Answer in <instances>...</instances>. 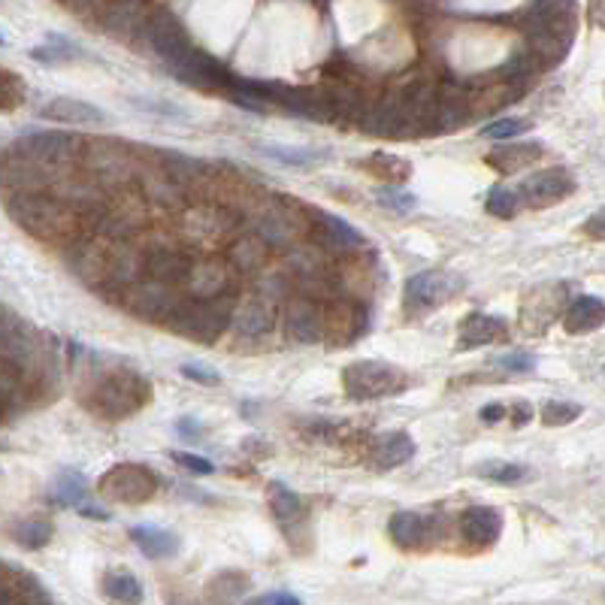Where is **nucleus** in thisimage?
Here are the masks:
<instances>
[{"label":"nucleus","instance_id":"f257e3e1","mask_svg":"<svg viewBox=\"0 0 605 605\" xmlns=\"http://www.w3.org/2000/svg\"><path fill=\"white\" fill-rule=\"evenodd\" d=\"M151 400V385L133 369H115L101 378H94L92 387L83 396V405L94 412L97 418L122 421L146 409Z\"/></svg>","mask_w":605,"mask_h":605},{"label":"nucleus","instance_id":"f03ea898","mask_svg":"<svg viewBox=\"0 0 605 605\" xmlns=\"http://www.w3.org/2000/svg\"><path fill=\"white\" fill-rule=\"evenodd\" d=\"M233 306H237V297L228 291L212 297H191V300L182 297V303L173 312V318L167 321V327L176 330L179 337L212 346L215 339H221L230 330Z\"/></svg>","mask_w":605,"mask_h":605},{"label":"nucleus","instance_id":"7ed1b4c3","mask_svg":"<svg viewBox=\"0 0 605 605\" xmlns=\"http://www.w3.org/2000/svg\"><path fill=\"white\" fill-rule=\"evenodd\" d=\"M13 219L37 239H64L76 230V210L61 194L19 191L10 203Z\"/></svg>","mask_w":605,"mask_h":605},{"label":"nucleus","instance_id":"20e7f679","mask_svg":"<svg viewBox=\"0 0 605 605\" xmlns=\"http://www.w3.org/2000/svg\"><path fill=\"white\" fill-rule=\"evenodd\" d=\"M342 387L351 400H382V396L403 394L409 387V376L385 360H357L342 373Z\"/></svg>","mask_w":605,"mask_h":605},{"label":"nucleus","instance_id":"39448f33","mask_svg":"<svg viewBox=\"0 0 605 605\" xmlns=\"http://www.w3.org/2000/svg\"><path fill=\"white\" fill-rule=\"evenodd\" d=\"M79 158H83L85 173L92 176L94 182H101L106 188L124 185L140 170L133 151L128 146H122V142H112V140H94V142L83 140V151H79Z\"/></svg>","mask_w":605,"mask_h":605},{"label":"nucleus","instance_id":"423d86ee","mask_svg":"<svg viewBox=\"0 0 605 605\" xmlns=\"http://www.w3.org/2000/svg\"><path fill=\"white\" fill-rule=\"evenodd\" d=\"M182 288L158 282V278H137L131 288H124V309H128L133 318L151 321V324H167L173 318V312L182 303Z\"/></svg>","mask_w":605,"mask_h":605},{"label":"nucleus","instance_id":"0eeeda50","mask_svg":"<svg viewBox=\"0 0 605 605\" xmlns=\"http://www.w3.org/2000/svg\"><path fill=\"white\" fill-rule=\"evenodd\" d=\"M448 514H424V512H396L387 532H391L394 545L403 551H427L448 536Z\"/></svg>","mask_w":605,"mask_h":605},{"label":"nucleus","instance_id":"6e6552de","mask_svg":"<svg viewBox=\"0 0 605 605\" xmlns=\"http://www.w3.org/2000/svg\"><path fill=\"white\" fill-rule=\"evenodd\" d=\"M460 291V278L445 273V269H424V273L412 276L405 282L403 291V309L405 315H427L439 309L442 303H448L451 297Z\"/></svg>","mask_w":605,"mask_h":605},{"label":"nucleus","instance_id":"1a4fd4ad","mask_svg":"<svg viewBox=\"0 0 605 605\" xmlns=\"http://www.w3.org/2000/svg\"><path fill=\"white\" fill-rule=\"evenodd\" d=\"M101 493L112 503L142 505L158 493V475L149 466L119 464L101 478Z\"/></svg>","mask_w":605,"mask_h":605},{"label":"nucleus","instance_id":"9d476101","mask_svg":"<svg viewBox=\"0 0 605 605\" xmlns=\"http://www.w3.org/2000/svg\"><path fill=\"white\" fill-rule=\"evenodd\" d=\"M15 151L40 161L43 167H49L58 173V170H64L79 161L83 140H79L76 133H64V131H43V133H31V137H24L22 142H15ZM58 176H64V173H58Z\"/></svg>","mask_w":605,"mask_h":605},{"label":"nucleus","instance_id":"9b49d317","mask_svg":"<svg viewBox=\"0 0 605 605\" xmlns=\"http://www.w3.org/2000/svg\"><path fill=\"white\" fill-rule=\"evenodd\" d=\"M303 206L300 203H291V200H273L267 206L264 212L258 215L255 221V230L258 237L267 242L269 249H282V246H291L294 239L303 237L306 230V221L303 219Z\"/></svg>","mask_w":605,"mask_h":605},{"label":"nucleus","instance_id":"f8f14e48","mask_svg":"<svg viewBox=\"0 0 605 605\" xmlns=\"http://www.w3.org/2000/svg\"><path fill=\"white\" fill-rule=\"evenodd\" d=\"M514 191L521 197V206H530V210H548V206L566 200V197L575 191V179L569 170L554 167V170H542V173L527 176Z\"/></svg>","mask_w":605,"mask_h":605},{"label":"nucleus","instance_id":"ddd939ff","mask_svg":"<svg viewBox=\"0 0 605 605\" xmlns=\"http://www.w3.org/2000/svg\"><path fill=\"white\" fill-rule=\"evenodd\" d=\"M239 221H233V212L221 203H197L185 212L182 228L197 242H219L228 239L237 230Z\"/></svg>","mask_w":605,"mask_h":605},{"label":"nucleus","instance_id":"4468645a","mask_svg":"<svg viewBox=\"0 0 605 605\" xmlns=\"http://www.w3.org/2000/svg\"><path fill=\"white\" fill-rule=\"evenodd\" d=\"M146 40L149 46L155 49L158 58H164L167 64H173L176 58H182L188 49L194 46L188 31L182 28V22L176 19L173 13H155L146 24Z\"/></svg>","mask_w":605,"mask_h":605},{"label":"nucleus","instance_id":"2eb2a0df","mask_svg":"<svg viewBox=\"0 0 605 605\" xmlns=\"http://www.w3.org/2000/svg\"><path fill=\"white\" fill-rule=\"evenodd\" d=\"M52 503L61 505V509H76L92 521H110V512L88 500V482L76 469H61L58 473L55 484H52Z\"/></svg>","mask_w":605,"mask_h":605},{"label":"nucleus","instance_id":"dca6fc26","mask_svg":"<svg viewBox=\"0 0 605 605\" xmlns=\"http://www.w3.org/2000/svg\"><path fill=\"white\" fill-rule=\"evenodd\" d=\"M273 324H276V303L267 300V297L251 294L246 303L237 300V306H233L230 327H237L242 339H251V342L264 339V337H269Z\"/></svg>","mask_w":605,"mask_h":605},{"label":"nucleus","instance_id":"f3484780","mask_svg":"<svg viewBox=\"0 0 605 605\" xmlns=\"http://www.w3.org/2000/svg\"><path fill=\"white\" fill-rule=\"evenodd\" d=\"M285 330L294 342L303 346H318L324 339V309L315 300L297 297L285 309Z\"/></svg>","mask_w":605,"mask_h":605},{"label":"nucleus","instance_id":"a211bd4d","mask_svg":"<svg viewBox=\"0 0 605 605\" xmlns=\"http://www.w3.org/2000/svg\"><path fill=\"white\" fill-rule=\"evenodd\" d=\"M457 527L469 548H491L503 536V514L493 505H469Z\"/></svg>","mask_w":605,"mask_h":605},{"label":"nucleus","instance_id":"6ab92c4d","mask_svg":"<svg viewBox=\"0 0 605 605\" xmlns=\"http://www.w3.org/2000/svg\"><path fill=\"white\" fill-rule=\"evenodd\" d=\"M233 269L228 260L221 258H206V260H191L185 273L182 288L191 291V297H212V294H224L230 285Z\"/></svg>","mask_w":605,"mask_h":605},{"label":"nucleus","instance_id":"aec40b11","mask_svg":"<svg viewBox=\"0 0 605 605\" xmlns=\"http://www.w3.org/2000/svg\"><path fill=\"white\" fill-rule=\"evenodd\" d=\"M188 267H191V258H188L182 249L155 246V249L142 251V276L146 278H158V282L182 288Z\"/></svg>","mask_w":605,"mask_h":605},{"label":"nucleus","instance_id":"412c9836","mask_svg":"<svg viewBox=\"0 0 605 605\" xmlns=\"http://www.w3.org/2000/svg\"><path fill=\"white\" fill-rule=\"evenodd\" d=\"M505 333H509V324H505L500 315L473 312V315H466L457 330V351H473V348L491 346V342L505 339Z\"/></svg>","mask_w":605,"mask_h":605},{"label":"nucleus","instance_id":"4be33fe9","mask_svg":"<svg viewBox=\"0 0 605 605\" xmlns=\"http://www.w3.org/2000/svg\"><path fill=\"white\" fill-rule=\"evenodd\" d=\"M40 119L55 122V124H103L110 115H106L101 106L88 103V101H76V97H55L40 110Z\"/></svg>","mask_w":605,"mask_h":605},{"label":"nucleus","instance_id":"5701e85b","mask_svg":"<svg viewBox=\"0 0 605 605\" xmlns=\"http://www.w3.org/2000/svg\"><path fill=\"white\" fill-rule=\"evenodd\" d=\"M106 258H110V249L101 246V242H79V246L70 249L67 264L73 269V276H79L88 288H103L106 278Z\"/></svg>","mask_w":605,"mask_h":605},{"label":"nucleus","instance_id":"b1692460","mask_svg":"<svg viewBox=\"0 0 605 605\" xmlns=\"http://www.w3.org/2000/svg\"><path fill=\"white\" fill-rule=\"evenodd\" d=\"M269 505H273L278 527L288 532V542H294L297 532L306 530V505H303V500L291 491V487H285L282 482H273L269 484Z\"/></svg>","mask_w":605,"mask_h":605},{"label":"nucleus","instance_id":"393cba45","mask_svg":"<svg viewBox=\"0 0 605 605\" xmlns=\"http://www.w3.org/2000/svg\"><path fill=\"white\" fill-rule=\"evenodd\" d=\"M131 542L140 548L142 557L149 560H167V557H176L179 548H182V542L173 530H164V527H155V523H140V527H131Z\"/></svg>","mask_w":605,"mask_h":605},{"label":"nucleus","instance_id":"a878e982","mask_svg":"<svg viewBox=\"0 0 605 605\" xmlns=\"http://www.w3.org/2000/svg\"><path fill=\"white\" fill-rule=\"evenodd\" d=\"M315 224H318L321 230V242H327V249L333 251H355L366 246L364 233H357L348 221H342L339 215L318 212L315 215Z\"/></svg>","mask_w":605,"mask_h":605},{"label":"nucleus","instance_id":"bb28decb","mask_svg":"<svg viewBox=\"0 0 605 605\" xmlns=\"http://www.w3.org/2000/svg\"><path fill=\"white\" fill-rule=\"evenodd\" d=\"M602 318H605L602 300H600V297H593V294H584V297H578V300L566 309L563 327H566V333H575V337H581V333H590L596 327H602Z\"/></svg>","mask_w":605,"mask_h":605},{"label":"nucleus","instance_id":"cd10ccee","mask_svg":"<svg viewBox=\"0 0 605 605\" xmlns=\"http://www.w3.org/2000/svg\"><path fill=\"white\" fill-rule=\"evenodd\" d=\"M412 457H415V442L409 433H403V430L378 436L376 448H373V460L378 464V469H396V466L409 464Z\"/></svg>","mask_w":605,"mask_h":605},{"label":"nucleus","instance_id":"c85d7f7f","mask_svg":"<svg viewBox=\"0 0 605 605\" xmlns=\"http://www.w3.org/2000/svg\"><path fill=\"white\" fill-rule=\"evenodd\" d=\"M539 158H542L539 142H523V146L496 149L493 155H487V164L496 167L500 173H518V170H527L530 164H536Z\"/></svg>","mask_w":605,"mask_h":605},{"label":"nucleus","instance_id":"c756f323","mask_svg":"<svg viewBox=\"0 0 605 605\" xmlns=\"http://www.w3.org/2000/svg\"><path fill=\"white\" fill-rule=\"evenodd\" d=\"M31 58L46 67H58V64H70V61L83 58V49H79L73 40L61 37V34H49L46 43L31 52Z\"/></svg>","mask_w":605,"mask_h":605},{"label":"nucleus","instance_id":"7c9ffc66","mask_svg":"<svg viewBox=\"0 0 605 605\" xmlns=\"http://www.w3.org/2000/svg\"><path fill=\"white\" fill-rule=\"evenodd\" d=\"M103 593L112 602H142V584L140 578L128 569H110L103 575Z\"/></svg>","mask_w":605,"mask_h":605},{"label":"nucleus","instance_id":"2f4dec72","mask_svg":"<svg viewBox=\"0 0 605 605\" xmlns=\"http://www.w3.org/2000/svg\"><path fill=\"white\" fill-rule=\"evenodd\" d=\"M269 255V246L260 237H251V239H239L237 246L230 249L228 255V264L233 269H239V273H255V269L264 267V260Z\"/></svg>","mask_w":605,"mask_h":605},{"label":"nucleus","instance_id":"473e14b6","mask_svg":"<svg viewBox=\"0 0 605 605\" xmlns=\"http://www.w3.org/2000/svg\"><path fill=\"white\" fill-rule=\"evenodd\" d=\"M249 575L239 572V569H224L210 581L206 587V593H210V600L215 602H233V600H242L249 590Z\"/></svg>","mask_w":605,"mask_h":605},{"label":"nucleus","instance_id":"72a5a7b5","mask_svg":"<svg viewBox=\"0 0 605 605\" xmlns=\"http://www.w3.org/2000/svg\"><path fill=\"white\" fill-rule=\"evenodd\" d=\"M364 167H366L373 176L385 179V182H391V185L405 182V179L412 176L409 161H403V158H396V155H387V151H378V155H373L369 161H364Z\"/></svg>","mask_w":605,"mask_h":605},{"label":"nucleus","instance_id":"f704fd0d","mask_svg":"<svg viewBox=\"0 0 605 605\" xmlns=\"http://www.w3.org/2000/svg\"><path fill=\"white\" fill-rule=\"evenodd\" d=\"M484 206H487V212L491 215H496V219H514L523 206H521V197H518V191L514 188H505V185H493L491 191H487V197H484Z\"/></svg>","mask_w":605,"mask_h":605},{"label":"nucleus","instance_id":"c9c22d12","mask_svg":"<svg viewBox=\"0 0 605 605\" xmlns=\"http://www.w3.org/2000/svg\"><path fill=\"white\" fill-rule=\"evenodd\" d=\"M475 475L487 478L493 484H518L530 475V469L521 464H505V460H487V464L475 469Z\"/></svg>","mask_w":605,"mask_h":605},{"label":"nucleus","instance_id":"e433bc0d","mask_svg":"<svg viewBox=\"0 0 605 605\" xmlns=\"http://www.w3.org/2000/svg\"><path fill=\"white\" fill-rule=\"evenodd\" d=\"M52 523L49 521H40V518H34V521H24V523H19V527L13 530V539L19 542L22 548H28V551H37V548H46L49 542H52Z\"/></svg>","mask_w":605,"mask_h":605},{"label":"nucleus","instance_id":"4c0bfd02","mask_svg":"<svg viewBox=\"0 0 605 605\" xmlns=\"http://www.w3.org/2000/svg\"><path fill=\"white\" fill-rule=\"evenodd\" d=\"M101 22H103V28L110 34H124V31L133 28V22H137V13H133V4H128V0H112V4L103 6Z\"/></svg>","mask_w":605,"mask_h":605},{"label":"nucleus","instance_id":"58836bf2","mask_svg":"<svg viewBox=\"0 0 605 605\" xmlns=\"http://www.w3.org/2000/svg\"><path fill=\"white\" fill-rule=\"evenodd\" d=\"M264 155L276 158L278 164L285 167H297V170H309L321 161L318 151H309V149H291V146H264L260 149Z\"/></svg>","mask_w":605,"mask_h":605},{"label":"nucleus","instance_id":"ea45409f","mask_svg":"<svg viewBox=\"0 0 605 605\" xmlns=\"http://www.w3.org/2000/svg\"><path fill=\"white\" fill-rule=\"evenodd\" d=\"M532 128V119L527 115H512V119H500V122H491L482 128V137H491V140H514L521 137V133H527Z\"/></svg>","mask_w":605,"mask_h":605},{"label":"nucleus","instance_id":"a19ab883","mask_svg":"<svg viewBox=\"0 0 605 605\" xmlns=\"http://www.w3.org/2000/svg\"><path fill=\"white\" fill-rule=\"evenodd\" d=\"M581 415H584V409L578 403H557V400H551V403L542 405V424H545V427H566V424L578 421Z\"/></svg>","mask_w":605,"mask_h":605},{"label":"nucleus","instance_id":"79ce46f5","mask_svg":"<svg viewBox=\"0 0 605 605\" xmlns=\"http://www.w3.org/2000/svg\"><path fill=\"white\" fill-rule=\"evenodd\" d=\"M493 364L496 369H503L505 376H527L536 369V357H532L530 351H509V355L496 357Z\"/></svg>","mask_w":605,"mask_h":605},{"label":"nucleus","instance_id":"37998d69","mask_svg":"<svg viewBox=\"0 0 605 605\" xmlns=\"http://www.w3.org/2000/svg\"><path fill=\"white\" fill-rule=\"evenodd\" d=\"M378 203L387 206V210L405 215V212H412L415 206H418V197L405 194V191H396V188L391 185V188H382V191H378Z\"/></svg>","mask_w":605,"mask_h":605},{"label":"nucleus","instance_id":"c03bdc74","mask_svg":"<svg viewBox=\"0 0 605 605\" xmlns=\"http://www.w3.org/2000/svg\"><path fill=\"white\" fill-rule=\"evenodd\" d=\"M24 97L22 83L13 73L0 70V110H10V106H19Z\"/></svg>","mask_w":605,"mask_h":605},{"label":"nucleus","instance_id":"a18cd8bd","mask_svg":"<svg viewBox=\"0 0 605 605\" xmlns=\"http://www.w3.org/2000/svg\"><path fill=\"white\" fill-rule=\"evenodd\" d=\"M170 457H173L179 466H185L188 473H194V475H212L215 473L212 460H206L200 454H191V451H170Z\"/></svg>","mask_w":605,"mask_h":605},{"label":"nucleus","instance_id":"49530a36","mask_svg":"<svg viewBox=\"0 0 605 605\" xmlns=\"http://www.w3.org/2000/svg\"><path fill=\"white\" fill-rule=\"evenodd\" d=\"M182 376L188 378V382L203 385V387H215V385H221V376L215 373V369L206 366V364H182Z\"/></svg>","mask_w":605,"mask_h":605},{"label":"nucleus","instance_id":"de8ad7c7","mask_svg":"<svg viewBox=\"0 0 605 605\" xmlns=\"http://www.w3.org/2000/svg\"><path fill=\"white\" fill-rule=\"evenodd\" d=\"M505 415L512 418V427H527V424L536 418V409L523 400H514L512 405H505Z\"/></svg>","mask_w":605,"mask_h":605},{"label":"nucleus","instance_id":"09e8293b","mask_svg":"<svg viewBox=\"0 0 605 605\" xmlns=\"http://www.w3.org/2000/svg\"><path fill=\"white\" fill-rule=\"evenodd\" d=\"M176 430H179V436H182V439H203L206 436V424L191 418V415H188V418H179Z\"/></svg>","mask_w":605,"mask_h":605},{"label":"nucleus","instance_id":"8fccbe9b","mask_svg":"<svg viewBox=\"0 0 605 605\" xmlns=\"http://www.w3.org/2000/svg\"><path fill=\"white\" fill-rule=\"evenodd\" d=\"M251 602H258V605H294V602H300V596H297V593L269 590V593H264V596H255Z\"/></svg>","mask_w":605,"mask_h":605},{"label":"nucleus","instance_id":"3c124183","mask_svg":"<svg viewBox=\"0 0 605 605\" xmlns=\"http://www.w3.org/2000/svg\"><path fill=\"white\" fill-rule=\"evenodd\" d=\"M140 106H142V110H149V112H161V115H167V119H188L185 110H179V106H170V103L149 101V103H140Z\"/></svg>","mask_w":605,"mask_h":605},{"label":"nucleus","instance_id":"603ef678","mask_svg":"<svg viewBox=\"0 0 605 605\" xmlns=\"http://www.w3.org/2000/svg\"><path fill=\"white\" fill-rule=\"evenodd\" d=\"M478 418H482L484 424H500L505 418V405L503 403H487L478 409Z\"/></svg>","mask_w":605,"mask_h":605},{"label":"nucleus","instance_id":"864d4df0","mask_svg":"<svg viewBox=\"0 0 605 605\" xmlns=\"http://www.w3.org/2000/svg\"><path fill=\"white\" fill-rule=\"evenodd\" d=\"M584 233H587V237H593V239H602V212H596V215H593Z\"/></svg>","mask_w":605,"mask_h":605},{"label":"nucleus","instance_id":"5fc2aeb1","mask_svg":"<svg viewBox=\"0 0 605 605\" xmlns=\"http://www.w3.org/2000/svg\"><path fill=\"white\" fill-rule=\"evenodd\" d=\"M0 46H6V40H4V34H0Z\"/></svg>","mask_w":605,"mask_h":605}]
</instances>
